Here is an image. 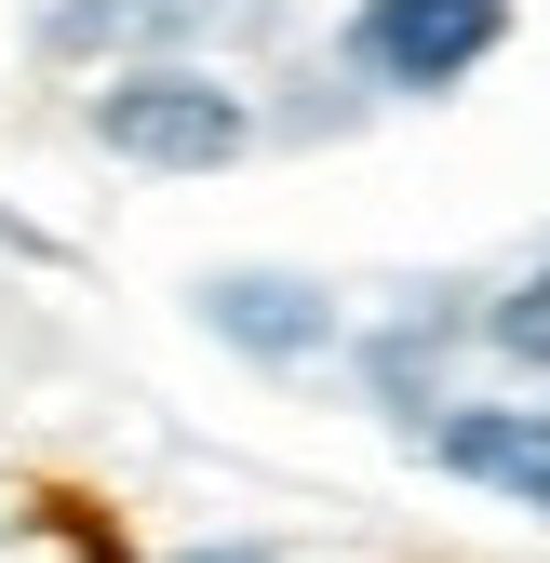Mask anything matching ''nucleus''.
Returning a JSON list of instances; mask_svg holds the SVG:
<instances>
[{"instance_id": "nucleus-1", "label": "nucleus", "mask_w": 550, "mask_h": 563, "mask_svg": "<svg viewBox=\"0 0 550 563\" xmlns=\"http://www.w3.org/2000/svg\"><path fill=\"white\" fill-rule=\"evenodd\" d=\"M81 134L108 162H134V175H229L255 148V95L216 81L201 54H134V67H108L81 95Z\"/></svg>"}, {"instance_id": "nucleus-2", "label": "nucleus", "mask_w": 550, "mask_h": 563, "mask_svg": "<svg viewBox=\"0 0 550 563\" xmlns=\"http://www.w3.org/2000/svg\"><path fill=\"white\" fill-rule=\"evenodd\" d=\"M497 41H510V0H350L336 67L376 95H457Z\"/></svg>"}, {"instance_id": "nucleus-3", "label": "nucleus", "mask_w": 550, "mask_h": 563, "mask_svg": "<svg viewBox=\"0 0 550 563\" xmlns=\"http://www.w3.org/2000/svg\"><path fill=\"white\" fill-rule=\"evenodd\" d=\"M188 309H201L216 349H242V363H322V349H336V296L309 268H216Z\"/></svg>"}, {"instance_id": "nucleus-4", "label": "nucleus", "mask_w": 550, "mask_h": 563, "mask_svg": "<svg viewBox=\"0 0 550 563\" xmlns=\"http://www.w3.org/2000/svg\"><path fill=\"white\" fill-rule=\"evenodd\" d=\"M417 443H430V470L470 483V497L550 510V402H443Z\"/></svg>"}, {"instance_id": "nucleus-5", "label": "nucleus", "mask_w": 550, "mask_h": 563, "mask_svg": "<svg viewBox=\"0 0 550 563\" xmlns=\"http://www.w3.org/2000/svg\"><path fill=\"white\" fill-rule=\"evenodd\" d=\"M484 349H497V363H537V376H550V268H537V282H510V296L484 309Z\"/></svg>"}, {"instance_id": "nucleus-6", "label": "nucleus", "mask_w": 550, "mask_h": 563, "mask_svg": "<svg viewBox=\"0 0 550 563\" xmlns=\"http://www.w3.org/2000/svg\"><path fill=\"white\" fill-rule=\"evenodd\" d=\"M175 563H283L268 537H201V550H175Z\"/></svg>"}]
</instances>
